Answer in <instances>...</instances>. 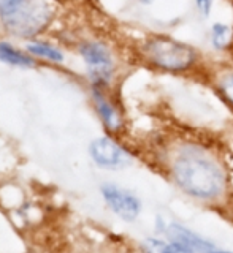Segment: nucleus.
<instances>
[{
  "mask_svg": "<svg viewBox=\"0 0 233 253\" xmlns=\"http://www.w3.org/2000/svg\"><path fill=\"white\" fill-rule=\"evenodd\" d=\"M89 152L92 160L102 168L117 169L130 163V155L127 154V150L110 138H99L92 141Z\"/></svg>",
  "mask_w": 233,
  "mask_h": 253,
  "instance_id": "nucleus-5",
  "label": "nucleus"
},
{
  "mask_svg": "<svg viewBox=\"0 0 233 253\" xmlns=\"http://www.w3.org/2000/svg\"><path fill=\"white\" fill-rule=\"evenodd\" d=\"M102 195L108 208L122 220L133 221L140 215L141 203L138 198L127 192V190H122L113 184H105L102 187Z\"/></svg>",
  "mask_w": 233,
  "mask_h": 253,
  "instance_id": "nucleus-4",
  "label": "nucleus"
},
{
  "mask_svg": "<svg viewBox=\"0 0 233 253\" xmlns=\"http://www.w3.org/2000/svg\"><path fill=\"white\" fill-rule=\"evenodd\" d=\"M94 100H95V106H97V111L102 117L103 124L107 125V128L111 131H116L120 128V117L117 114V111L110 105V101H107L103 98V95L99 92H94Z\"/></svg>",
  "mask_w": 233,
  "mask_h": 253,
  "instance_id": "nucleus-8",
  "label": "nucleus"
},
{
  "mask_svg": "<svg viewBox=\"0 0 233 253\" xmlns=\"http://www.w3.org/2000/svg\"><path fill=\"white\" fill-rule=\"evenodd\" d=\"M230 40H232V29L227 26V24L216 22L211 29V42H213L214 47H218V49H226V47L230 44Z\"/></svg>",
  "mask_w": 233,
  "mask_h": 253,
  "instance_id": "nucleus-11",
  "label": "nucleus"
},
{
  "mask_svg": "<svg viewBox=\"0 0 233 253\" xmlns=\"http://www.w3.org/2000/svg\"><path fill=\"white\" fill-rule=\"evenodd\" d=\"M144 54L156 67L167 71L186 70L195 60V52L190 46L167 37L149 40L144 46Z\"/></svg>",
  "mask_w": 233,
  "mask_h": 253,
  "instance_id": "nucleus-3",
  "label": "nucleus"
},
{
  "mask_svg": "<svg viewBox=\"0 0 233 253\" xmlns=\"http://www.w3.org/2000/svg\"><path fill=\"white\" fill-rule=\"evenodd\" d=\"M143 250L146 253H194L178 242H162L159 239H148L143 245Z\"/></svg>",
  "mask_w": 233,
  "mask_h": 253,
  "instance_id": "nucleus-10",
  "label": "nucleus"
},
{
  "mask_svg": "<svg viewBox=\"0 0 233 253\" xmlns=\"http://www.w3.org/2000/svg\"><path fill=\"white\" fill-rule=\"evenodd\" d=\"M210 253H233V252H227V250H214V249H213Z\"/></svg>",
  "mask_w": 233,
  "mask_h": 253,
  "instance_id": "nucleus-15",
  "label": "nucleus"
},
{
  "mask_svg": "<svg viewBox=\"0 0 233 253\" xmlns=\"http://www.w3.org/2000/svg\"><path fill=\"white\" fill-rule=\"evenodd\" d=\"M0 62L14 67H34V60L29 55L14 49L11 44L0 43Z\"/></svg>",
  "mask_w": 233,
  "mask_h": 253,
  "instance_id": "nucleus-9",
  "label": "nucleus"
},
{
  "mask_svg": "<svg viewBox=\"0 0 233 253\" xmlns=\"http://www.w3.org/2000/svg\"><path fill=\"white\" fill-rule=\"evenodd\" d=\"M165 234L170 241L184 245V247H187L194 253H210L214 249V245L211 242H208L202 236H198L197 233L192 231V229L182 226L179 223L167 225Z\"/></svg>",
  "mask_w": 233,
  "mask_h": 253,
  "instance_id": "nucleus-7",
  "label": "nucleus"
},
{
  "mask_svg": "<svg viewBox=\"0 0 233 253\" xmlns=\"http://www.w3.org/2000/svg\"><path fill=\"white\" fill-rule=\"evenodd\" d=\"M140 2H143V3H151V2H154V0H140Z\"/></svg>",
  "mask_w": 233,
  "mask_h": 253,
  "instance_id": "nucleus-16",
  "label": "nucleus"
},
{
  "mask_svg": "<svg viewBox=\"0 0 233 253\" xmlns=\"http://www.w3.org/2000/svg\"><path fill=\"white\" fill-rule=\"evenodd\" d=\"M197 5L198 8L202 10V13L205 16L210 14V8H211V0H197Z\"/></svg>",
  "mask_w": 233,
  "mask_h": 253,
  "instance_id": "nucleus-14",
  "label": "nucleus"
},
{
  "mask_svg": "<svg viewBox=\"0 0 233 253\" xmlns=\"http://www.w3.org/2000/svg\"><path fill=\"white\" fill-rule=\"evenodd\" d=\"M81 57L87 63L95 83H107L113 68V60L108 49L99 43H86L81 46Z\"/></svg>",
  "mask_w": 233,
  "mask_h": 253,
  "instance_id": "nucleus-6",
  "label": "nucleus"
},
{
  "mask_svg": "<svg viewBox=\"0 0 233 253\" xmlns=\"http://www.w3.org/2000/svg\"><path fill=\"white\" fill-rule=\"evenodd\" d=\"M219 90L222 93V97L226 98L230 103V105L233 106V73L232 75H226L224 78H221Z\"/></svg>",
  "mask_w": 233,
  "mask_h": 253,
  "instance_id": "nucleus-13",
  "label": "nucleus"
},
{
  "mask_svg": "<svg viewBox=\"0 0 233 253\" xmlns=\"http://www.w3.org/2000/svg\"><path fill=\"white\" fill-rule=\"evenodd\" d=\"M172 174L182 192L198 200H216L226 190V174L221 165L197 147H186L176 155Z\"/></svg>",
  "mask_w": 233,
  "mask_h": 253,
  "instance_id": "nucleus-1",
  "label": "nucleus"
},
{
  "mask_svg": "<svg viewBox=\"0 0 233 253\" xmlns=\"http://www.w3.org/2000/svg\"><path fill=\"white\" fill-rule=\"evenodd\" d=\"M29 52H32L34 55H38V57H43L48 60H53V62H62L63 60V54L53 47L51 44H46V43H30L27 46Z\"/></svg>",
  "mask_w": 233,
  "mask_h": 253,
  "instance_id": "nucleus-12",
  "label": "nucleus"
},
{
  "mask_svg": "<svg viewBox=\"0 0 233 253\" xmlns=\"http://www.w3.org/2000/svg\"><path fill=\"white\" fill-rule=\"evenodd\" d=\"M46 0H0V19L6 29L19 37H32L50 22Z\"/></svg>",
  "mask_w": 233,
  "mask_h": 253,
  "instance_id": "nucleus-2",
  "label": "nucleus"
}]
</instances>
